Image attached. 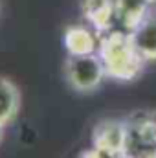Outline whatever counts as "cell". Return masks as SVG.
I'll return each mask as SVG.
<instances>
[{
  "mask_svg": "<svg viewBox=\"0 0 156 158\" xmlns=\"http://www.w3.org/2000/svg\"><path fill=\"white\" fill-rule=\"evenodd\" d=\"M97 55L103 63L107 77L114 81H132L145 66V59L136 50L130 33L125 31L103 33L99 37Z\"/></svg>",
  "mask_w": 156,
  "mask_h": 158,
  "instance_id": "obj_1",
  "label": "cell"
},
{
  "mask_svg": "<svg viewBox=\"0 0 156 158\" xmlns=\"http://www.w3.org/2000/svg\"><path fill=\"white\" fill-rule=\"evenodd\" d=\"M129 158H156V119L145 112L125 118V151Z\"/></svg>",
  "mask_w": 156,
  "mask_h": 158,
  "instance_id": "obj_2",
  "label": "cell"
},
{
  "mask_svg": "<svg viewBox=\"0 0 156 158\" xmlns=\"http://www.w3.org/2000/svg\"><path fill=\"white\" fill-rule=\"evenodd\" d=\"M107 77L103 63L97 53L88 55H68L64 63V79L68 86L76 92L88 94L101 86Z\"/></svg>",
  "mask_w": 156,
  "mask_h": 158,
  "instance_id": "obj_3",
  "label": "cell"
},
{
  "mask_svg": "<svg viewBox=\"0 0 156 158\" xmlns=\"http://www.w3.org/2000/svg\"><path fill=\"white\" fill-rule=\"evenodd\" d=\"M92 147L110 158H117L125 151V119L107 118L92 129Z\"/></svg>",
  "mask_w": 156,
  "mask_h": 158,
  "instance_id": "obj_4",
  "label": "cell"
},
{
  "mask_svg": "<svg viewBox=\"0 0 156 158\" xmlns=\"http://www.w3.org/2000/svg\"><path fill=\"white\" fill-rule=\"evenodd\" d=\"M81 13L94 28V31L101 37L103 33L110 31V26L116 19L114 0H83Z\"/></svg>",
  "mask_w": 156,
  "mask_h": 158,
  "instance_id": "obj_5",
  "label": "cell"
},
{
  "mask_svg": "<svg viewBox=\"0 0 156 158\" xmlns=\"http://www.w3.org/2000/svg\"><path fill=\"white\" fill-rule=\"evenodd\" d=\"M99 35L88 30L86 26H68L64 30V48L68 55H88L97 53Z\"/></svg>",
  "mask_w": 156,
  "mask_h": 158,
  "instance_id": "obj_6",
  "label": "cell"
},
{
  "mask_svg": "<svg viewBox=\"0 0 156 158\" xmlns=\"http://www.w3.org/2000/svg\"><path fill=\"white\" fill-rule=\"evenodd\" d=\"M22 107V96L13 79L0 76V127L11 125Z\"/></svg>",
  "mask_w": 156,
  "mask_h": 158,
  "instance_id": "obj_7",
  "label": "cell"
},
{
  "mask_svg": "<svg viewBox=\"0 0 156 158\" xmlns=\"http://www.w3.org/2000/svg\"><path fill=\"white\" fill-rule=\"evenodd\" d=\"M151 0H114L116 20L129 31L136 30L147 17Z\"/></svg>",
  "mask_w": 156,
  "mask_h": 158,
  "instance_id": "obj_8",
  "label": "cell"
},
{
  "mask_svg": "<svg viewBox=\"0 0 156 158\" xmlns=\"http://www.w3.org/2000/svg\"><path fill=\"white\" fill-rule=\"evenodd\" d=\"M129 33L132 37V42H134L136 50L145 59V63L156 61V19L154 17L149 15L136 30H132Z\"/></svg>",
  "mask_w": 156,
  "mask_h": 158,
  "instance_id": "obj_9",
  "label": "cell"
},
{
  "mask_svg": "<svg viewBox=\"0 0 156 158\" xmlns=\"http://www.w3.org/2000/svg\"><path fill=\"white\" fill-rule=\"evenodd\" d=\"M77 158H110L107 156L105 153H101V151H97V149H94V147H90V149H86V151H83Z\"/></svg>",
  "mask_w": 156,
  "mask_h": 158,
  "instance_id": "obj_10",
  "label": "cell"
},
{
  "mask_svg": "<svg viewBox=\"0 0 156 158\" xmlns=\"http://www.w3.org/2000/svg\"><path fill=\"white\" fill-rule=\"evenodd\" d=\"M4 138H6V127H0V145L4 142Z\"/></svg>",
  "mask_w": 156,
  "mask_h": 158,
  "instance_id": "obj_11",
  "label": "cell"
},
{
  "mask_svg": "<svg viewBox=\"0 0 156 158\" xmlns=\"http://www.w3.org/2000/svg\"><path fill=\"white\" fill-rule=\"evenodd\" d=\"M117 158H129V156H125V155H121V156H117Z\"/></svg>",
  "mask_w": 156,
  "mask_h": 158,
  "instance_id": "obj_12",
  "label": "cell"
},
{
  "mask_svg": "<svg viewBox=\"0 0 156 158\" xmlns=\"http://www.w3.org/2000/svg\"><path fill=\"white\" fill-rule=\"evenodd\" d=\"M151 2H153V4H156V0H151Z\"/></svg>",
  "mask_w": 156,
  "mask_h": 158,
  "instance_id": "obj_13",
  "label": "cell"
}]
</instances>
